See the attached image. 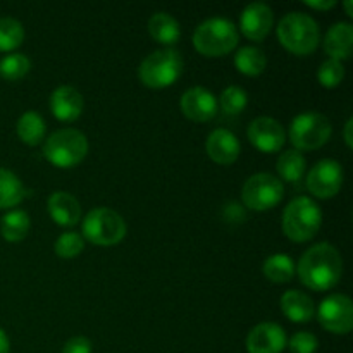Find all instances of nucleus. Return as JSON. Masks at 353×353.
<instances>
[{
  "instance_id": "obj_11",
  "label": "nucleus",
  "mask_w": 353,
  "mask_h": 353,
  "mask_svg": "<svg viewBox=\"0 0 353 353\" xmlns=\"http://www.w3.org/2000/svg\"><path fill=\"white\" fill-rule=\"evenodd\" d=\"M343 185V168L333 159H323L310 169L307 188L317 199H333Z\"/></svg>"
},
{
  "instance_id": "obj_31",
  "label": "nucleus",
  "mask_w": 353,
  "mask_h": 353,
  "mask_svg": "<svg viewBox=\"0 0 353 353\" xmlns=\"http://www.w3.org/2000/svg\"><path fill=\"white\" fill-rule=\"evenodd\" d=\"M54 248H55V254H57L59 257L72 259L78 254H81L83 248H85V241H83L81 234L69 231V233L61 234V236L57 238Z\"/></svg>"
},
{
  "instance_id": "obj_24",
  "label": "nucleus",
  "mask_w": 353,
  "mask_h": 353,
  "mask_svg": "<svg viewBox=\"0 0 353 353\" xmlns=\"http://www.w3.org/2000/svg\"><path fill=\"white\" fill-rule=\"evenodd\" d=\"M24 199V186L14 172L0 168V209L16 207Z\"/></svg>"
},
{
  "instance_id": "obj_29",
  "label": "nucleus",
  "mask_w": 353,
  "mask_h": 353,
  "mask_svg": "<svg viewBox=\"0 0 353 353\" xmlns=\"http://www.w3.org/2000/svg\"><path fill=\"white\" fill-rule=\"evenodd\" d=\"M31 62L24 54H10L0 61V76L7 81H17L30 72Z\"/></svg>"
},
{
  "instance_id": "obj_28",
  "label": "nucleus",
  "mask_w": 353,
  "mask_h": 353,
  "mask_svg": "<svg viewBox=\"0 0 353 353\" xmlns=\"http://www.w3.org/2000/svg\"><path fill=\"white\" fill-rule=\"evenodd\" d=\"M24 40V28L14 17H0V50H14Z\"/></svg>"
},
{
  "instance_id": "obj_23",
  "label": "nucleus",
  "mask_w": 353,
  "mask_h": 353,
  "mask_svg": "<svg viewBox=\"0 0 353 353\" xmlns=\"http://www.w3.org/2000/svg\"><path fill=\"white\" fill-rule=\"evenodd\" d=\"M305 157L299 150H285L279 155L278 164H276V169H278L281 179L288 183H300V179L303 178V172H305Z\"/></svg>"
},
{
  "instance_id": "obj_10",
  "label": "nucleus",
  "mask_w": 353,
  "mask_h": 353,
  "mask_svg": "<svg viewBox=\"0 0 353 353\" xmlns=\"http://www.w3.org/2000/svg\"><path fill=\"white\" fill-rule=\"evenodd\" d=\"M321 326L333 334H347L353 326V303L350 296L334 293L321 302L317 310Z\"/></svg>"
},
{
  "instance_id": "obj_32",
  "label": "nucleus",
  "mask_w": 353,
  "mask_h": 353,
  "mask_svg": "<svg viewBox=\"0 0 353 353\" xmlns=\"http://www.w3.org/2000/svg\"><path fill=\"white\" fill-rule=\"evenodd\" d=\"M317 78L319 83L326 88H334V86L340 85L345 78V68L340 61H334V59H327L321 64L319 71H317Z\"/></svg>"
},
{
  "instance_id": "obj_18",
  "label": "nucleus",
  "mask_w": 353,
  "mask_h": 353,
  "mask_svg": "<svg viewBox=\"0 0 353 353\" xmlns=\"http://www.w3.org/2000/svg\"><path fill=\"white\" fill-rule=\"evenodd\" d=\"M50 109L59 121H74L81 116L83 97L72 86H59L50 95Z\"/></svg>"
},
{
  "instance_id": "obj_22",
  "label": "nucleus",
  "mask_w": 353,
  "mask_h": 353,
  "mask_svg": "<svg viewBox=\"0 0 353 353\" xmlns=\"http://www.w3.org/2000/svg\"><path fill=\"white\" fill-rule=\"evenodd\" d=\"M45 126L43 117L34 110H28L17 121V137L26 145H38L45 138Z\"/></svg>"
},
{
  "instance_id": "obj_19",
  "label": "nucleus",
  "mask_w": 353,
  "mask_h": 353,
  "mask_svg": "<svg viewBox=\"0 0 353 353\" xmlns=\"http://www.w3.org/2000/svg\"><path fill=\"white\" fill-rule=\"evenodd\" d=\"M353 26L350 23H336L327 30L324 38V50L334 61H345L352 55Z\"/></svg>"
},
{
  "instance_id": "obj_21",
  "label": "nucleus",
  "mask_w": 353,
  "mask_h": 353,
  "mask_svg": "<svg viewBox=\"0 0 353 353\" xmlns=\"http://www.w3.org/2000/svg\"><path fill=\"white\" fill-rule=\"evenodd\" d=\"M148 33L162 45H174L181 37L179 23L168 12H155L148 19Z\"/></svg>"
},
{
  "instance_id": "obj_5",
  "label": "nucleus",
  "mask_w": 353,
  "mask_h": 353,
  "mask_svg": "<svg viewBox=\"0 0 353 353\" xmlns=\"http://www.w3.org/2000/svg\"><path fill=\"white\" fill-rule=\"evenodd\" d=\"M88 154V140L85 134L72 128L59 130L47 138L43 155L55 168H74Z\"/></svg>"
},
{
  "instance_id": "obj_26",
  "label": "nucleus",
  "mask_w": 353,
  "mask_h": 353,
  "mask_svg": "<svg viewBox=\"0 0 353 353\" xmlns=\"http://www.w3.org/2000/svg\"><path fill=\"white\" fill-rule=\"evenodd\" d=\"M30 231V216L24 210H10L0 219V233L7 241H21Z\"/></svg>"
},
{
  "instance_id": "obj_25",
  "label": "nucleus",
  "mask_w": 353,
  "mask_h": 353,
  "mask_svg": "<svg viewBox=\"0 0 353 353\" xmlns=\"http://www.w3.org/2000/svg\"><path fill=\"white\" fill-rule=\"evenodd\" d=\"M268 59L262 48L259 47H243L234 55V65L240 72L247 76H259L264 72Z\"/></svg>"
},
{
  "instance_id": "obj_14",
  "label": "nucleus",
  "mask_w": 353,
  "mask_h": 353,
  "mask_svg": "<svg viewBox=\"0 0 353 353\" xmlns=\"http://www.w3.org/2000/svg\"><path fill=\"white\" fill-rule=\"evenodd\" d=\"M274 21L272 9L264 2L248 3L240 17V28L247 38L254 41L264 40L269 34Z\"/></svg>"
},
{
  "instance_id": "obj_27",
  "label": "nucleus",
  "mask_w": 353,
  "mask_h": 353,
  "mask_svg": "<svg viewBox=\"0 0 353 353\" xmlns=\"http://www.w3.org/2000/svg\"><path fill=\"white\" fill-rule=\"evenodd\" d=\"M295 262L285 254H274L264 262L265 278L274 283H288L295 276Z\"/></svg>"
},
{
  "instance_id": "obj_1",
  "label": "nucleus",
  "mask_w": 353,
  "mask_h": 353,
  "mask_svg": "<svg viewBox=\"0 0 353 353\" xmlns=\"http://www.w3.org/2000/svg\"><path fill=\"white\" fill-rule=\"evenodd\" d=\"M343 274V261L331 243H317L302 255L299 262V278L307 288L326 292L338 285Z\"/></svg>"
},
{
  "instance_id": "obj_9",
  "label": "nucleus",
  "mask_w": 353,
  "mask_h": 353,
  "mask_svg": "<svg viewBox=\"0 0 353 353\" xmlns=\"http://www.w3.org/2000/svg\"><path fill=\"white\" fill-rule=\"evenodd\" d=\"M283 183L269 172H257L245 181L241 200L252 210H269L283 199Z\"/></svg>"
},
{
  "instance_id": "obj_6",
  "label": "nucleus",
  "mask_w": 353,
  "mask_h": 353,
  "mask_svg": "<svg viewBox=\"0 0 353 353\" xmlns=\"http://www.w3.org/2000/svg\"><path fill=\"white\" fill-rule=\"evenodd\" d=\"M183 72V57L174 48L157 50L143 59L138 69L141 83L148 88L171 86Z\"/></svg>"
},
{
  "instance_id": "obj_33",
  "label": "nucleus",
  "mask_w": 353,
  "mask_h": 353,
  "mask_svg": "<svg viewBox=\"0 0 353 353\" xmlns=\"http://www.w3.org/2000/svg\"><path fill=\"white\" fill-rule=\"evenodd\" d=\"M288 347L292 353H316L317 347H319V341H317L316 334L300 331V333L293 334Z\"/></svg>"
},
{
  "instance_id": "obj_2",
  "label": "nucleus",
  "mask_w": 353,
  "mask_h": 353,
  "mask_svg": "<svg viewBox=\"0 0 353 353\" xmlns=\"http://www.w3.org/2000/svg\"><path fill=\"white\" fill-rule=\"evenodd\" d=\"M323 223L319 205L309 196H296L283 212V231L296 243L312 240Z\"/></svg>"
},
{
  "instance_id": "obj_12",
  "label": "nucleus",
  "mask_w": 353,
  "mask_h": 353,
  "mask_svg": "<svg viewBox=\"0 0 353 353\" xmlns=\"http://www.w3.org/2000/svg\"><path fill=\"white\" fill-rule=\"evenodd\" d=\"M247 134L252 145L261 152H265V154L281 150L286 140L285 128L281 126V123L268 116H261L252 121Z\"/></svg>"
},
{
  "instance_id": "obj_17",
  "label": "nucleus",
  "mask_w": 353,
  "mask_h": 353,
  "mask_svg": "<svg viewBox=\"0 0 353 353\" xmlns=\"http://www.w3.org/2000/svg\"><path fill=\"white\" fill-rule=\"evenodd\" d=\"M48 212L59 226H76L81 219V205L78 199L68 192H54L48 196Z\"/></svg>"
},
{
  "instance_id": "obj_16",
  "label": "nucleus",
  "mask_w": 353,
  "mask_h": 353,
  "mask_svg": "<svg viewBox=\"0 0 353 353\" xmlns=\"http://www.w3.org/2000/svg\"><path fill=\"white\" fill-rule=\"evenodd\" d=\"M207 154L214 162L221 165H230L240 155V141L231 131L219 128L214 130L207 138Z\"/></svg>"
},
{
  "instance_id": "obj_37",
  "label": "nucleus",
  "mask_w": 353,
  "mask_h": 353,
  "mask_svg": "<svg viewBox=\"0 0 353 353\" xmlns=\"http://www.w3.org/2000/svg\"><path fill=\"white\" fill-rule=\"evenodd\" d=\"M352 123L353 119L350 117V119L347 121V124H345V141H347L348 147H352Z\"/></svg>"
},
{
  "instance_id": "obj_35",
  "label": "nucleus",
  "mask_w": 353,
  "mask_h": 353,
  "mask_svg": "<svg viewBox=\"0 0 353 353\" xmlns=\"http://www.w3.org/2000/svg\"><path fill=\"white\" fill-rule=\"evenodd\" d=\"M307 6L312 7V9H319V10H326L331 9V7L336 6L334 0H307Z\"/></svg>"
},
{
  "instance_id": "obj_36",
  "label": "nucleus",
  "mask_w": 353,
  "mask_h": 353,
  "mask_svg": "<svg viewBox=\"0 0 353 353\" xmlns=\"http://www.w3.org/2000/svg\"><path fill=\"white\" fill-rule=\"evenodd\" d=\"M10 352V341L7 338L6 331L0 327V353H9Z\"/></svg>"
},
{
  "instance_id": "obj_7",
  "label": "nucleus",
  "mask_w": 353,
  "mask_h": 353,
  "mask_svg": "<svg viewBox=\"0 0 353 353\" xmlns=\"http://www.w3.org/2000/svg\"><path fill=\"white\" fill-rule=\"evenodd\" d=\"M81 230L86 240L100 247L116 245L126 236L124 219L116 210L107 209V207H97L90 210L83 219Z\"/></svg>"
},
{
  "instance_id": "obj_38",
  "label": "nucleus",
  "mask_w": 353,
  "mask_h": 353,
  "mask_svg": "<svg viewBox=\"0 0 353 353\" xmlns=\"http://www.w3.org/2000/svg\"><path fill=\"white\" fill-rule=\"evenodd\" d=\"M345 9H347L348 16H353V12H352V0H347V2H345Z\"/></svg>"
},
{
  "instance_id": "obj_3",
  "label": "nucleus",
  "mask_w": 353,
  "mask_h": 353,
  "mask_svg": "<svg viewBox=\"0 0 353 353\" xmlns=\"http://www.w3.org/2000/svg\"><path fill=\"white\" fill-rule=\"evenodd\" d=\"M240 34L236 26L226 17H210L199 24L193 33V45L207 57H221L238 45Z\"/></svg>"
},
{
  "instance_id": "obj_15",
  "label": "nucleus",
  "mask_w": 353,
  "mask_h": 353,
  "mask_svg": "<svg viewBox=\"0 0 353 353\" xmlns=\"http://www.w3.org/2000/svg\"><path fill=\"white\" fill-rule=\"evenodd\" d=\"M181 110L188 119L195 121V123H205L216 116L217 100L207 88L193 86L183 93Z\"/></svg>"
},
{
  "instance_id": "obj_20",
  "label": "nucleus",
  "mask_w": 353,
  "mask_h": 353,
  "mask_svg": "<svg viewBox=\"0 0 353 353\" xmlns=\"http://www.w3.org/2000/svg\"><path fill=\"white\" fill-rule=\"evenodd\" d=\"M281 310L293 323H309L316 312L312 299L296 290H290L281 296Z\"/></svg>"
},
{
  "instance_id": "obj_34",
  "label": "nucleus",
  "mask_w": 353,
  "mask_h": 353,
  "mask_svg": "<svg viewBox=\"0 0 353 353\" xmlns=\"http://www.w3.org/2000/svg\"><path fill=\"white\" fill-rule=\"evenodd\" d=\"M62 353H92V343L85 336H74L64 345Z\"/></svg>"
},
{
  "instance_id": "obj_8",
  "label": "nucleus",
  "mask_w": 353,
  "mask_h": 353,
  "mask_svg": "<svg viewBox=\"0 0 353 353\" xmlns=\"http://www.w3.org/2000/svg\"><path fill=\"white\" fill-rule=\"evenodd\" d=\"M331 137V123L319 112H303L290 124V140L299 150H316Z\"/></svg>"
},
{
  "instance_id": "obj_13",
  "label": "nucleus",
  "mask_w": 353,
  "mask_h": 353,
  "mask_svg": "<svg viewBox=\"0 0 353 353\" xmlns=\"http://www.w3.org/2000/svg\"><path fill=\"white\" fill-rule=\"evenodd\" d=\"M285 347L286 333L276 323L257 324L247 336L248 353H281Z\"/></svg>"
},
{
  "instance_id": "obj_30",
  "label": "nucleus",
  "mask_w": 353,
  "mask_h": 353,
  "mask_svg": "<svg viewBox=\"0 0 353 353\" xmlns=\"http://www.w3.org/2000/svg\"><path fill=\"white\" fill-rule=\"evenodd\" d=\"M221 109L226 114H231V116H236L241 110L247 107L248 103V95L243 88L240 86H228L219 97Z\"/></svg>"
},
{
  "instance_id": "obj_4",
  "label": "nucleus",
  "mask_w": 353,
  "mask_h": 353,
  "mask_svg": "<svg viewBox=\"0 0 353 353\" xmlns=\"http://www.w3.org/2000/svg\"><path fill=\"white\" fill-rule=\"evenodd\" d=\"M278 38L285 48L296 55H307L319 45V26L305 12H290L279 21Z\"/></svg>"
}]
</instances>
